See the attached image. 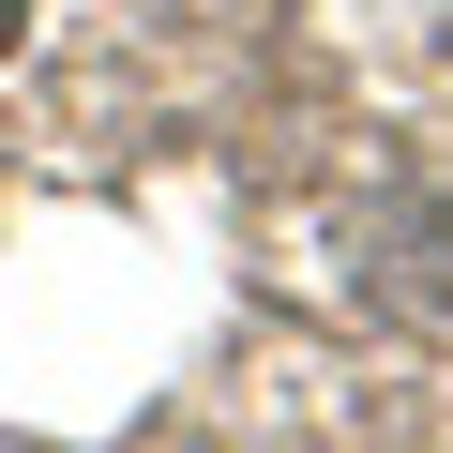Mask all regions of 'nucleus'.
<instances>
[{"mask_svg":"<svg viewBox=\"0 0 453 453\" xmlns=\"http://www.w3.org/2000/svg\"><path fill=\"white\" fill-rule=\"evenodd\" d=\"M16 16H31V0H0V46H16Z\"/></svg>","mask_w":453,"mask_h":453,"instance_id":"f257e3e1","label":"nucleus"}]
</instances>
